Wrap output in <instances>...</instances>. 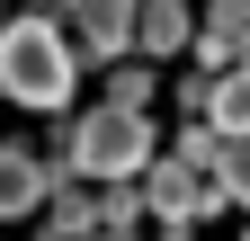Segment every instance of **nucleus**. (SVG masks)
Wrapping results in <instances>:
<instances>
[{"instance_id":"nucleus-1","label":"nucleus","mask_w":250,"mask_h":241,"mask_svg":"<svg viewBox=\"0 0 250 241\" xmlns=\"http://www.w3.org/2000/svg\"><path fill=\"white\" fill-rule=\"evenodd\" d=\"M72 80H81V45L62 36L45 9H18L9 36H0V89H9L27 116H62L72 107Z\"/></svg>"},{"instance_id":"nucleus-2","label":"nucleus","mask_w":250,"mask_h":241,"mask_svg":"<svg viewBox=\"0 0 250 241\" xmlns=\"http://www.w3.org/2000/svg\"><path fill=\"white\" fill-rule=\"evenodd\" d=\"M62 161H72L81 179H134V170H152L161 152H152V116L143 107H125V99H107V107H89L72 134H62Z\"/></svg>"},{"instance_id":"nucleus-3","label":"nucleus","mask_w":250,"mask_h":241,"mask_svg":"<svg viewBox=\"0 0 250 241\" xmlns=\"http://www.w3.org/2000/svg\"><path fill=\"white\" fill-rule=\"evenodd\" d=\"M143 197H152V215L161 223H206L214 205H232V188H224V170H197V161H152L143 170Z\"/></svg>"},{"instance_id":"nucleus-4","label":"nucleus","mask_w":250,"mask_h":241,"mask_svg":"<svg viewBox=\"0 0 250 241\" xmlns=\"http://www.w3.org/2000/svg\"><path fill=\"white\" fill-rule=\"evenodd\" d=\"M134 9H143V0H81V9H72V45H81V54H99V63H125Z\"/></svg>"},{"instance_id":"nucleus-5","label":"nucleus","mask_w":250,"mask_h":241,"mask_svg":"<svg viewBox=\"0 0 250 241\" xmlns=\"http://www.w3.org/2000/svg\"><path fill=\"white\" fill-rule=\"evenodd\" d=\"M197 63L206 72H241L250 63V0H214V18L197 36Z\"/></svg>"},{"instance_id":"nucleus-6","label":"nucleus","mask_w":250,"mask_h":241,"mask_svg":"<svg viewBox=\"0 0 250 241\" xmlns=\"http://www.w3.org/2000/svg\"><path fill=\"white\" fill-rule=\"evenodd\" d=\"M45 197H54V170H45L36 152H27V143H9V179H0V215L18 223V215H36Z\"/></svg>"},{"instance_id":"nucleus-7","label":"nucleus","mask_w":250,"mask_h":241,"mask_svg":"<svg viewBox=\"0 0 250 241\" xmlns=\"http://www.w3.org/2000/svg\"><path fill=\"white\" fill-rule=\"evenodd\" d=\"M188 36H197V18H188L179 0H143V9H134V54H152V63L179 54Z\"/></svg>"},{"instance_id":"nucleus-8","label":"nucleus","mask_w":250,"mask_h":241,"mask_svg":"<svg viewBox=\"0 0 250 241\" xmlns=\"http://www.w3.org/2000/svg\"><path fill=\"white\" fill-rule=\"evenodd\" d=\"M99 223H107V205H89L81 188H54L45 197V241H89Z\"/></svg>"},{"instance_id":"nucleus-9","label":"nucleus","mask_w":250,"mask_h":241,"mask_svg":"<svg viewBox=\"0 0 250 241\" xmlns=\"http://www.w3.org/2000/svg\"><path fill=\"white\" fill-rule=\"evenodd\" d=\"M214 125H224V134H250V63L241 72H214Z\"/></svg>"},{"instance_id":"nucleus-10","label":"nucleus","mask_w":250,"mask_h":241,"mask_svg":"<svg viewBox=\"0 0 250 241\" xmlns=\"http://www.w3.org/2000/svg\"><path fill=\"white\" fill-rule=\"evenodd\" d=\"M224 188H232V205H250V134H224Z\"/></svg>"},{"instance_id":"nucleus-11","label":"nucleus","mask_w":250,"mask_h":241,"mask_svg":"<svg viewBox=\"0 0 250 241\" xmlns=\"http://www.w3.org/2000/svg\"><path fill=\"white\" fill-rule=\"evenodd\" d=\"M107 99H125V107H143V99H152V54H143V63H116Z\"/></svg>"},{"instance_id":"nucleus-12","label":"nucleus","mask_w":250,"mask_h":241,"mask_svg":"<svg viewBox=\"0 0 250 241\" xmlns=\"http://www.w3.org/2000/svg\"><path fill=\"white\" fill-rule=\"evenodd\" d=\"M99 205H107V232H134V223H143V197L125 188V179H116V188H107Z\"/></svg>"},{"instance_id":"nucleus-13","label":"nucleus","mask_w":250,"mask_h":241,"mask_svg":"<svg viewBox=\"0 0 250 241\" xmlns=\"http://www.w3.org/2000/svg\"><path fill=\"white\" fill-rule=\"evenodd\" d=\"M27 9H45V18H72V9H81V0H27Z\"/></svg>"},{"instance_id":"nucleus-14","label":"nucleus","mask_w":250,"mask_h":241,"mask_svg":"<svg viewBox=\"0 0 250 241\" xmlns=\"http://www.w3.org/2000/svg\"><path fill=\"white\" fill-rule=\"evenodd\" d=\"M89 241H134V232H107V223H99V232H89Z\"/></svg>"},{"instance_id":"nucleus-15","label":"nucleus","mask_w":250,"mask_h":241,"mask_svg":"<svg viewBox=\"0 0 250 241\" xmlns=\"http://www.w3.org/2000/svg\"><path fill=\"white\" fill-rule=\"evenodd\" d=\"M241 241H250V232H241Z\"/></svg>"}]
</instances>
